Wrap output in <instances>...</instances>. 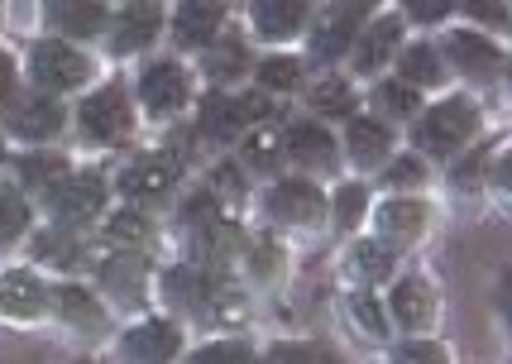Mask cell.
Masks as SVG:
<instances>
[{
	"label": "cell",
	"mask_w": 512,
	"mask_h": 364,
	"mask_svg": "<svg viewBox=\"0 0 512 364\" xmlns=\"http://www.w3.org/2000/svg\"><path fill=\"white\" fill-rule=\"evenodd\" d=\"M474 125H479V115H474L469 101H441L431 115H422L417 144H422L426 154H450L455 144H465Z\"/></svg>",
	"instance_id": "cell-1"
},
{
	"label": "cell",
	"mask_w": 512,
	"mask_h": 364,
	"mask_svg": "<svg viewBox=\"0 0 512 364\" xmlns=\"http://www.w3.org/2000/svg\"><path fill=\"white\" fill-rule=\"evenodd\" d=\"M29 72H34V82L44 91H67V87H82L87 82V58L77 48L58 44V39H44V44H34Z\"/></svg>",
	"instance_id": "cell-2"
},
{
	"label": "cell",
	"mask_w": 512,
	"mask_h": 364,
	"mask_svg": "<svg viewBox=\"0 0 512 364\" xmlns=\"http://www.w3.org/2000/svg\"><path fill=\"white\" fill-rule=\"evenodd\" d=\"M264 111H268L264 96H254V101H240V96H206V106H201V135L235 139L240 130H249Z\"/></svg>",
	"instance_id": "cell-3"
},
{
	"label": "cell",
	"mask_w": 512,
	"mask_h": 364,
	"mask_svg": "<svg viewBox=\"0 0 512 364\" xmlns=\"http://www.w3.org/2000/svg\"><path fill=\"white\" fill-rule=\"evenodd\" d=\"M82 130H87V139H101V144L125 135L130 130V101H125V91L120 87L96 91L87 106H82Z\"/></svg>",
	"instance_id": "cell-4"
},
{
	"label": "cell",
	"mask_w": 512,
	"mask_h": 364,
	"mask_svg": "<svg viewBox=\"0 0 512 364\" xmlns=\"http://www.w3.org/2000/svg\"><path fill=\"white\" fill-rule=\"evenodd\" d=\"M173 178H178L173 159H163V154H144V159H134L130 168H125L120 187H125V197H130V202H158V197L173 187Z\"/></svg>",
	"instance_id": "cell-5"
},
{
	"label": "cell",
	"mask_w": 512,
	"mask_h": 364,
	"mask_svg": "<svg viewBox=\"0 0 512 364\" xmlns=\"http://www.w3.org/2000/svg\"><path fill=\"white\" fill-rule=\"evenodd\" d=\"M178 326H168V321H144V326H134L130 336H125V355L134 364H168L178 355Z\"/></svg>",
	"instance_id": "cell-6"
},
{
	"label": "cell",
	"mask_w": 512,
	"mask_h": 364,
	"mask_svg": "<svg viewBox=\"0 0 512 364\" xmlns=\"http://www.w3.org/2000/svg\"><path fill=\"white\" fill-rule=\"evenodd\" d=\"M101 202H106V187H101V178H91V173L63 178L53 187V211H58L63 221H87V216L101 211Z\"/></svg>",
	"instance_id": "cell-7"
},
{
	"label": "cell",
	"mask_w": 512,
	"mask_h": 364,
	"mask_svg": "<svg viewBox=\"0 0 512 364\" xmlns=\"http://www.w3.org/2000/svg\"><path fill=\"white\" fill-rule=\"evenodd\" d=\"M139 91H144V106H149V111L168 115V111H178L182 101H187V72H182L178 63H158V68L144 72Z\"/></svg>",
	"instance_id": "cell-8"
},
{
	"label": "cell",
	"mask_w": 512,
	"mask_h": 364,
	"mask_svg": "<svg viewBox=\"0 0 512 364\" xmlns=\"http://www.w3.org/2000/svg\"><path fill=\"white\" fill-rule=\"evenodd\" d=\"M316 211H321V192H316L312 182H278L268 192V216H278V221L302 226V221H312Z\"/></svg>",
	"instance_id": "cell-9"
},
{
	"label": "cell",
	"mask_w": 512,
	"mask_h": 364,
	"mask_svg": "<svg viewBox=\"0 0 512 364\" xmlns=\"http://www.w3.org/2000/svg\"><path fill=\"white\" fill-rule=\"evenodd\" d=\"M307 20V5L302 0H259L254 5V29L264 39H292Z\"/></svg>",
	"instance_id": "cell-10"
},
{
	"label": "cell",
	"mask_w": 512,
	"mask_h": 364,
	"mask_svg": "<svg viewBox=\"0 0 512 364\" xmlns=\"http://www.w3.org/2000/svg\"><path fill=\"white\" fill-rule=\"evenodd\" d=\"M44 302H48V293L34 273L20 269V273H5L0 278V307L10 317H34V312H44Z\"/></svg>",
	"instance_id": "cell-11"
},
{
	"label": "cell",
	"mask_w": 512,
	"mask_h": 364,
	"mask_svg": "<svg viewBox=\"0 0 512 364\" xmlns=\"http://www.w3.org/2000/svg\"><path fill=\"white\" fill-rule=\"evenodd\" d=\"M431 312H436V297H431V288H426L422 278H402L398 288H393V317H398V326L417 331V326L431 321Z\"/></svg>",
	"instance_id": "cell-12"
},
{
	"label": "cell",
	"mask_w": 512,
	"mask_h": 364,
	"mask_svg": "<svg viewBox=\"0 0 512 364\" xmlns=\"http://www.w3.org/2000/svg\"><path fill=\"white\" fill-rule=\"evenodd\" d=\"M398 39H402V20L398 15H383L364 39H359V48H355V68L359 72H374V68H383L388 63V53L398 48Z\"/></svg>",
	"instance_id": "cell-13"
},
{
	"label": "cell",
	"mask_w": 512,
	"mask_h": 364,
	"mask_svg": "<svg viewBox=\"0 0 512 364\" xmlns=\"http://www.w3.org/2000/svg\"><path fill=\"white\" fill-rule=\"evenodd\" d=\"M355 24H359V10L355 5H340L331 20L316 29L312 39V53L316 58H340V53H350V39H355Z\"/></svg>",
	"instance_id": "cell-14"
},
{
	"label": "cell",
	"mask_w": 512,
	"mask_h": 364,
	"mask_svg": "<svg viewBox=\"0 0 512 364\" xmlns=\"http://www.w3.org/2000/svg\"><path fill=\"white\" fill-rule=\"evenodd\" d=\"M288 154L297 163H316V168H331L335 163V139L321 125H292L288 130Z\"/></svg>",
	"instance_id": "cell-15"
},
{
	"label": "cell",
	"mask_w": 512,
	"mask_h": 364,
	"mask_svg": "<svg viewBox=\"0 0 512 364\" xmlns=\"http://www.w3.org/2000/svg\"><path fill=\"white\" fill-rule=\"evenodd\" d=\"M158 24H163V10H158V5H130L125 20H120V34H115V48H120V53L144 48L158 34Z\"/></svg>",
	"instance_id": "cell-16"
},
{
	"label": "cell",
	"mask_w": 512,
	"mask_h": 364,
	"mask_svg": "<svg viewBox=\"0 0 512 364\" xmlns=\"http://www.w3.org/2000/svg\"><path fill=\"white\" fill-rule=\"evenodd\" d=\"M450 58L460 63L465 72H479V77H489V72H498V48L489 44V39H474V34H455L450 39Z\"/></svg>",
	"instance_id": "cell-17"
},
{
	"label": "cell",
	"mask_w": 512,
	"mask_h": 364,
	"mask_svg": "<svg viewBox=\"0 0 512 364\" xmlns=\"http://www.w3.org/2000/svg\"><path fill=\"white\" fill-rule=\"evenodd\" d=\"M173 29H178L182 44H192V48L206 44V39L221 29V5H182Z\"/></svg>",
	"instance_id": "cell-18"
},
{
	"label": "cell",
	"mask_w": 512,
	"mask_h": 364,
	"mask_svg": "<svg viewBox=\"0 0 512 364\" xmlns=\"http://www.w3.org/2000/svg\"><path fill=\"white\" fill-rule=\"evenodd\" d=\"M58 125H63V106H58V101H48V96L20 106V115H15V130H20L24 139H44V135H53Z\"/></svg>",
	"instance_id": "cell-19"
},
{
	"label": "cell",
	"mask_w": 512,
	"mask_h": 364,
	"mask_svg": "<svg viewBox=\"0 0 512 364\" xmlns=\"http://www.w3.org/2000/svg\"><path fill=\"white\" fill-rule=\"evenodd\" d=\"M48 15L63 24L67 34H96L101 20H106V10H101V5H87V0H58V5H48Z\"/></svg>",
	"instance_id": "cell-20"
},
{
	"label": "cell",
	"mask_w": 512,
	"mask_h": 364,
	"mask_svg": "<svg viewBox=\"0 0 512 364\" xmlns=\"http://www.w3.org/2000/svg\"><path fill=\"white\" fill-rule=\"evenodd\" d=\"M350 269L359 273V283H379V278H388V269H393V250L379 245V240H359L355 254H350Z\"/></svg>",
	"instance_id": "cell-21"
},
{
	"label": "cell",
	"mask_w": 512,
	"mask_h": 364,
	"mask_svg": "<svg viewBox=\"0 0 512 364\" xmlns=\"http://www.w3.org/2000/svg\"><path fill=\"white\" fill-rule=\"evenodd\" d=\"M388 144H393V135L383 130L379 120H355L350 125V149H355L359 163H379L388 154Z\"/></svg>",
	"instance_id": "cell-22"
},
{
	"label": "cell",
	"mask_w": 512,
	"mask_h": 364,
	"mask_svg": "<svg viewBox=\"0 0 512 364\" xmlns=\"http://www.w3.org/2000/svg\"><path fill=\"white\" fill-rule=\"evenodd\" d=\"M398 72H402V87H407V82H441V58H436L431 44H412L402 53Z\"/></svg>",
	"instance_id": "cell-23"
},
{
	"label": "cell",
	"mask_w": 512,
	"mask_h": 364,
	"mask_svg": "<svg viewBox=\"0 0 512 364\" xmlns=\"http://www.w3.org/2000/svg\"><path fill=\"white\" fill-rule=\"evenodd\" d=\"M101 278L111 283L115 293H125V297H139V278H144V254H115L111 264L101 269Z\"/></svg>",
	"instance_id": "cell-24"
},
{
	"label": "cell",
	"mask_w": 512,
	"mask_h": 364,
	"mask_svg": "<svg viewBox=\"0 0 512 364\" xmlns=\"http://www.w3.org/2000/svg\"><path fill=\"white\" fill-rule=\"evenodd\" d=\"M58 307H63L67 321H72V326H82V331H101V321H106L101 317V307H96L82 288H63V293H58Z\"/></svg>",
	"instance_id": "cell-25"
},
{
	"label": "cell",
	"mask_w": 512,
	"mask_h": 364,
	"mask_svg": "<svg viewBox=\"0 0 512 364\" xmlns=\"http://www.w3.org/2000/svg\"><path fill=\"white\" fill-rule=\"evenodd\" d=\"M379 226L388 235H417L422 230V202H388L379 211Z\"/></svg>",
	"instance_id": "cell-26"
},
{
	"label": "cell",
	"mask_w": 512,
	"mask_h": 364,
	"mask_svg": "<svg viewBox=\"0 0 512 364\" xmlns=\"http://www.w3.org/2000/svg\"><path fill=\"white\" fill-rule=\"evenodd\" d=\"M24 226H29V206L5 187V192H0V250L15 245V235H24Z\"/></svg>",
	"instance_id": "cell-27"
},
{
	"label": "cell",
	"mask_w": 512,
	"mask_h": 364,
	"mask_svg": "<svg viewBox=\"0 0 512 364\" xmlns=\"http://www.w3.org/2000/svg\"><path fill=\"white\" fill-rule=\"evenodd\" d=\"M106 235H111L115 245H144L149 240V221L139 211H120L111 226H106Z\"/></svg>",
	"instance_id": "cell-28"
},
{
	"label": "cell",
	"mask_w": 512,
	"mask_h": 364,
	"mask_svg": "<svg viewBox=\"0 0 512 364\" xmlns=\"http://www.w3.org/2000/svg\"><path fill=\"white\" fill-rule=\"evenodd\" d=\"M63 168H67V163L58 159V154H34V159H24V178L53 192V187L63 182Z\"/></svg>",
	"instance_id": "cell-29"
},
{
	"label": "cell",
	"mask_w": 512,
	"mask_h": 364,
	"mask_svg": "<svg viewBox=\"0 0 512 364\" xmlns=\"http://www.w3.org/2000/svg\"><path fill=\"white\" fill-rule=\"evenodd\" d=\"M168 293L182 297V302H206L211 297V288H206V273H192V269H178V273H168Z\"/></svg>",
	"instance_id": "cell-30"
},
{
	"label": "cell",
	"mask_w": 512,
	"mask_h": 364,
	"mask_svg": "<svg viewBox=\"0 0 512 364\" xmlns=\"http://www.w3.org/2000/svg\"><path fill=\"white\" fill-rule=\"evenodd\" d=\"M268 364H340L331 350H316V345H278Z\"/></svg>",
	"instance_id": "cell-31"
},
{
	"label": "cell",
	"mask_w": 512,
	"mask_h": 364,
	"mask_svg": "<svg viewBox=\"0 0 512 364\" xmlns=\"http://www.w3.org/2000/svg\"><path fill=\"white\" fill-rule=\"evenodd\" d=\"M34 250H39V259H48V264H77L72 240H67V235H58V230H44V235L34 240Z\"/></svg>",
	"instance_id": "cell-32"
},
{
	"label": "cell",
	"mask_w": 512,
	"mask_h": 364,
	"mask_svg": "<svg viewBox=\"0 0 512 364\" xmlns=\"http://www.w3.org/2000/svg\"><path fill=\"white\" fill-rule=\"evenodd\" d=\"M259 87H264V91L297 87V63H288V58H273V63H264V68H259Z\"/></svg>",
	"instance_id": "cell-33"
},
{
	"label": "cell",
	"mask_w": 512,
	"mask_h": 364,
	"mask_svg": "<svg viewBox=\"0 0 512 364\" xmlns=\"http://www.w3.org/2000/svg\"><path fill=\"white\" fill-rule=\"evenodd\" d=\"M364 202H369V197H364V187H355V182H350V187H340V197H335V226H355L359 221V211H364Z\"/></svg>",
	"instance_id": "cell-34"
},
{
	"label": "cell",
	"mask_w": 512,
	"mask_h": 364,
	"mask_svg": "<svg viewBox=\"0 0 512 364\" xmlns=\"http://www.w3.org/2000/svg\"><path fill=\"white\" fill-rule=\"evenodd\" d=\"M379 106L388 115H412V111H417V91H407L402 82H383V87H379Z\"/></svg>",
	"instance_id": "cell-35"
},
{
	"label": "cell",
	"mask_w": 512,
	"mask_h": 364,
	"mask_svg": "<svg viewBox=\"0 0 512 364\" xmlns=\"http://www.w3.org/2000/svg\"><path fill=\"white\" fill-rule=\"evenodd\" d=\"M192 364H249V350L240 341H221V345H206Z\"/></svg>",
	"instance_id": "cell-36"
},
{
	"label": "cell",
	"mask_w": 512,
	"mask_h": 364,
	"mask_svg": "<svg viewBox=\"0 0 512 364\" xmlns=\"http://www.w3.org/2000/svg\"><path fill=\"white\" fill-rule=\"evenodd\" d=\"M393 364H446V350H441V345H426V341H412V345H398Z\"/></svg>",
	"instance_id": "cell-37"
},
{
	"label": "cell",
	"mask_w": 512,
	"mask_h": 364,
	"mask_svg": "<svg viewBox=\"0 0 512 364\" xmlns=\"http://www.w3.org/2000/svg\"><path fill=\"white\" fill-rule=\"evenodd\" d=\"M312 101L321 106V111H331V115L350 111V91H345V82H321V87L312 91Z\"/></svg>",
	"instance_id": "cell-38"
},
{
	"label": "cell",
	"mask_w": 512,
	"mask_h": 364,
	"mask_svg": "<svg viewBox=\"0 0 512 364\" xmlns=\"http://www.w3.org/2000/svg\"><path fill=\"white\" fill-rule=\"evenodd\" d=\"M422 178H426V168L417 159H398L388 168V182H393V187H417Z\"/></svg>",
	"instance_id": "cell-39"
},
{
	"label": "cell",
	"mask_w": 512,
	"mask_h": 364,
	"mask_svg": "<svg viewBox=\"0 0 512 364\" xmlns=\"http://www.w3.org/2000/svg\"><path fill=\"white\" fill-rule=\"evenodd\" d=\"M355 317L364 321V331H369V336H383V321H379V307H374V297H355Z\"/></svg>",
	"instance_id": "cell-40"
},
{
	"label": "cell",
	"mask_w": 512,
	"mask_h": 364,
	"mask_svg": "<svg viewBox=\"0 0 512 364\" xmlns=\"http://www.w3.org/2000/svg\"><path fill=\"white\" fill-rule=\"evenodd\" d=\"M407 15H417V20H441V15H446V5H441V0H436V5H426V0H412V5H407Z\"/></svg>",
	"instance_id": "cell-41"
},
{
	"label": "cell",
	"mask_w": 512,
	"mask_h": 364,
	"mask_svg": "<svg viewBox=\"0 0 512 364\" xmlns=\"http://www.w3.org/2000/svg\"><path fill=\"white\" fill-rule=\"evenodd\" d=\"M240 68V48H221V58H211V72L216 77H225V72Z\"/></svg>",
	"instance_id": "cell-42"
},
{
	"label": "cell",
	"mask_w": 512,
	"mask_h": 364,
	"mask_svg": "<svg viewBox=\"0 0 512 364\" xmlns=\"http://www.w3.org/2000/svg\"><path fill=\"white\" fill-rule=\"evenodd\" d=\"M10 91H15V68H10V58L0 53V106L10 101Z\"/></svg>",
	"instance_id": "cell-43"
},
{
	"label": "cell",
	"mask_w": 512,
	"mask_h": 364,
	"mask_svg": "<svg viewBox=\"0 0 512 364\" xmlns=\"http://www.w3.org/2000/svg\"><path fill=\"white\" fill-rule=\"evenodd\" d=\"M474 15H479L484 24H503L508 20V5H474Z\"/></svg>",
	"instance_id": "cell-44"
}]
</instances>
